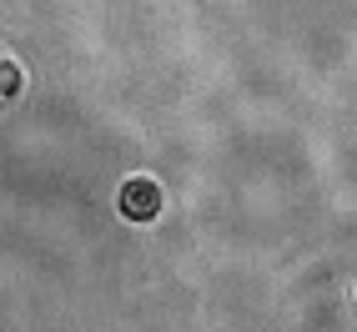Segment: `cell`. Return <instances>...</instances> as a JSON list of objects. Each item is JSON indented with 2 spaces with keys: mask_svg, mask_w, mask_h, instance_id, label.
I'll list each match as a JSON object with an SVG mask.
<instances>
[{
  "mask_svg": "<svg viewBox=\"0 0 357 332\" xmlns=\"http://www.w3.org/2000/svg\"><path fill=\"white\" fill-rule=\"evenodd\" d=\"M161 181L156 176H126L121 192H116V206H121V217L136 222V227H151L161 217Z\"/></svg>",
  "mask_w": 357,
  "mask_h": 332,
  "instance_id": "obj_1",
  "label": "cell"
},
{
  "mask_svg": "<svg viewBox=\"0 0 357 332\" xmlns=\"http://www.w3.org/2000/svg\"><path fill=\"white\" fill-rule=\"evenodd\" d=\"M20 91H26V70H20L10 56H0V111H10L20 101Z\"/></svg>",
  "mask_w": 357,
  "mask_h": 332,
  "instance_id": "obj_2",
  "label": "cell"
}]
</instances>
